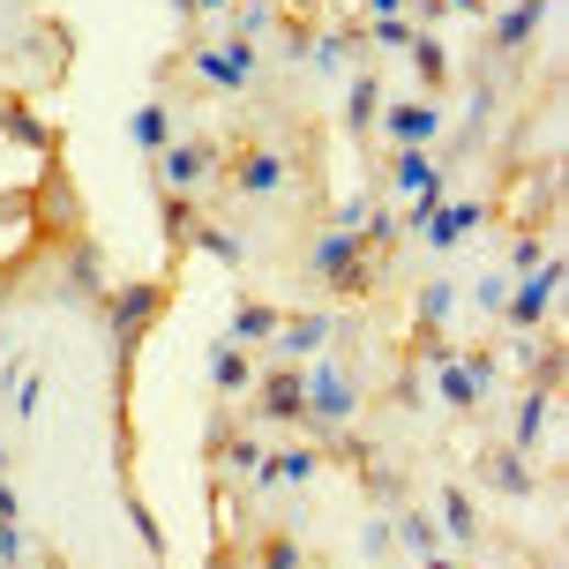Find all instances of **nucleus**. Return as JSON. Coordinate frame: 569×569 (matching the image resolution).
I'll list each match as a JSON object with an SVG mask.
<instances>
[{"label": "nucleus", "mask_w": 569, "mask_h": 569, "mask_svg": "<svg viewBox=\"0 0 569 569\" xmlns=\"http://www.w3.org/2000/svg\"><path fill=\"white\" fill-rule=\"evenodd\" d=\"M158 300H165V284H127L121 300H113V337H121V360L135 353V337L150 330V315H158Z\"/></svg>", "instance_id": "obj_1"}, {"label": "nucleus", "mask_w": 569, "mask_h": 569, "mask_svg": "<svg viewBox=\"0 0 569 569\" xmlns=\"http://www.w3.org/2000/svg\"><path fill=\"white\" fill-rule=\"evenodd\" d=\"M315 270H323L337 292H367V270H360V247H353V233H330V241L315 247Z\"/></svg>", "instance_id": "obj_2"}, {"label": "nucleus", "mask_w": 569, "mask_h": 569, "mask_svg": "<svg viewBox=\"0 0 569 569\" xmlns=\"http://www.w3.org/2000/svg\"><path fill=\"white\" fill-rule=\"evenodd\" d=\"M308 405L323 412V420H345V412H353V382H345L337 367H315V375H308Z\"/></svg>", "instance_id": "obj_3"}, {"label": "nucleus", "mask_w": 569, "mask_h": 569, "mask_svg": "<svg viewBox=\"0 0 569 569\" xmlns=\"http://www.w3.org/2000/svg\"><path fill=\"white\" fill-rule=\"evenodd\" d=\"M210 165H217V150H210V143H180V150L165 158V180H172V188H196Z\"/></svg>", "instance_id": "obj_4"}, {"label": "nucleus", "mask_w": 569, "mask_h": 569, "mask_svg": "<svg viewBox=\"0 0 569 569\" xmlns=\"http://www.w3.org/2000/svg\"><path fill=\"white\" fill-rule=\"evenodd\" d=\"M300 398H308V382H300L292 367H278V375L263 382V412H270V420H292V412H300Z\"/></svg>", "instance_id": "obj_5"}, {"label": "nucleus", "mask_w": 569, "mask_h": 569, "mask_svg": "<svg viewBox=\"0 0 569 569\" xmlns=\"http://www.w3.org/2000/svg\"><path fill=\"white\" fill-rule=\"evenodd\" d=\"M241 188H255V196H263V188H284V165L270 158V150H247L241 158Z\"/></svg>", "instance_id": "obj_6"}, {"label": "nucleus", "mask_w": 569, "mask_h": 569, "mask_svg": "<svg viewBox=\"0 0 569 569\" xmlns=\"http://www.w3.org/2000/svg\"><path fill=\"white\" fill-rule=\"evenodd\" d=\"M555 284H562V270H539V278H532L525 292H517V308H510V315H517V323H532V315H539V308L555 300Z\"/></svg>", "instance_id": "obj_7"}, {"label": "nucleus", "mask_w": 569, "mask_h": 569, "mask_svg": "<svg viewBox=\"0 0 569 569\" xmlns=\"http://www.w3.org/2000/svg\"><path fill=\"white\" fill-rule=\"evenodd\" d=\"M398 188H435V158L405 150V158H398Z\"/></svg>", "instance_id": "obj_8"}, {"label": "nucleus", "mask_w": 569, "mask_h": 569, "mask_svg": "<svg viewBox=\"0 0 569 569\" xmlns=\"http://www.w3.org/2000/svg\"><path fill=\"white\" fill-rule=\"evenodd\" d=\"M435 121H443V113H427V105H420V113H390V135H405V143H412V135H427Z\"/></svg>", "instance_id": "obj_9"}, {"label": "nucleus", "mask_w": 569, "mask_h": 569, "mask_svg": "<svg viewBox=\"0 0 569 569\" xmlns=\"http://www.w3.org/2000/svg\"><path fill=\"white\" fill-rule=\"evenodd\" d=\"M323 345V323H292L284 330V353H315Z\"/></svg>", "instance_id": "obj_10"}, {"label": "nucleus", "mask_w": 569, "mask_h": 569, "mask_svg": "<svg viewBox=\"0 0 569 569\" xmlns=\"http://www.w3.org/2000/svg\"><path fill=\"white\" fill-rule=\"evenodd\" d=\"M247 382V360L241 353H217V390H241Z\"/></svg>", "instance_id": "obj_11"}, {"label": "nucleus", "mask_w": 569, "mask_h": 569, "mask_svg": "<svg viewBox=\"0 0 569 569\" xmlns=\"http://www.w3.org/2000/svg\"><path fill=\"white\" fill-rule=\"evenodd\" d=\"M532 23H539V8H517V15L502 23V38H494V45H517V38H532Z\"/></svg>", "instance_id": "obj_12"}, {"label": "nucleus", "mask_w": 569, "mask_h": 569, "mask_svg": "<svg viewBox=\"0 0 569 569\" xmlns=\"http://www.w3.org/2000/svg\"><path fill=\"white\" fill-rule=\"evenodd\" d=\"M135 143H165V113H158V105L135 113Z\"/></svg>", "instance_id": "obj_13"}, {"label": "nucleus", "mask_w": 569, "mask_h": 569, "mask_svg": "<svg viewBox=\"0 0 569 569\" xmlns=\"http://www.w3.org/2000/svg\"><path fill=\"white\" fill-rule=\"evenodd\" d=\"M270 330H278L270 308H241V337H270Z\"/></svg>", "instance_id": "obj_14"}, {"label": "nucleus", "mask_w": 569, "mask_h": 569, "mask_svg": "<svg viewBox=\"0 0 569 569\" xmlns=\"http://www.w3.org/2000/svg\"><path fill=\"white\" fill-rule=\"evenodd\" d=\"M488 480H494V488H525V472H517V457H494V465H488Z\"/></svg>", "instance_id": "obj_15"}, {"label": "nucleus", "mask_w": 569, "mask_h": 569, "mask_svg": "<svg viewBox=\"0 0 569 569\" xmlns=\"http://www.w3.org/2000/svg\"><path fill=\"white\" fill-rule=\"evenodd\" d=\"M443 510H449V532H480V525H472V510H465V494H443Z\"/></svg>", "instance_id": "obj_16"}, {"label": "nucleus", "mask_w": 569, "mask_h": 569, "mask_svg": "<svg viewBox=\"0 0 569 569\" xmlns=\"http://www.w3.org/2000/svg\"><path fill=\"white\" fill-rule=\"evenodd\" d=\"M270 569H300V555H292V547L278 539V547H270Z\"/></svg>", "instance_id": "obj_17"}, {"label": "nucleus", "mask_w": 569, "mask_h": 569, "mask_svg": "<svg viewBox=\"0 0 569 569\" xmlns=\"http://www.w3.org/2000/svg\"><path fill=\"white\" fill-rule=\"evenodd\" d=\"M188 8H196V0H188ZM203 8H225V0H203Z\"/></svg>", "instance_id": "obj_18"}, {"label": "nucleus", "mask_w": 569, "mask_h": 569, "mask_svg": "<svg viewBox=\"0 0 569 569\" xmlns=\"http://www.w3.org/2000/svg\"><path fill=\"white\" fill-rule=\"evenodd\" d=\"M427 569H449V562H427Z\"/></svg>", "instance_id": "obj_19"}]
</instances>
